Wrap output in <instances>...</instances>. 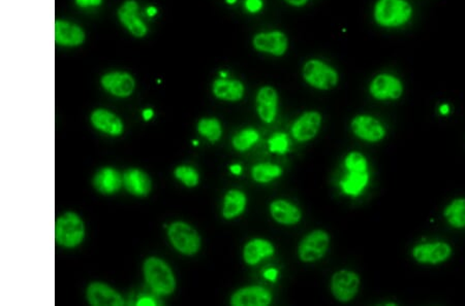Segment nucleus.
Instances as JSON below:
<instances>
[{"instance_id":"6ab92c4d","label":"nucleus","mask_w":465,"mask_h":306,"mask_svg":"<svg viewBox=\"0 0 465 306\" xmlns=\"http://www.w3.org/2000/svg\"><path fill=\"white\" fill-rule=\"evenodd\" d=\"M275 253L273 243L265 238H253L243 248V259L247 265L255 266L262 260L272 257Z\"/></svg>"},{"instance_id":"2eb2a0df","label":"nucleus","mask_w":465,"mask_h":306,"mask_svg":"<svg viewBox=\"0 0 465 306\" xmlns=\"http://www.w3.org/2000/svg\"><path fill=\"white\" fill-rule=\"evenodd\" d=\"M118 18L122 24L136 38L146 36L147 27L139 17V6L135 0H126L118 10Z\"/></svg>"},{"instance_id":"5701e85b","label":"nucleus","mask_w":465,"mask_h":306,"mask_svg":"<svg viewBox=\"0 0 465 306\" xmlns=\"http://www.w3.org/2000/svg\"><path fill=\"white\" fill-rule=\"evenodd\" d=\"M123 184L128 192L138 197L147 196L151 191V179L139 169H130L123 174Z\"/></svg>"},{"instance_id":"a878e982","label":"nucleus","mask_w":465,"mask_h":306,"mask_svg":"<svg viewBox=\"0 0 465 306\" xmlns=\"http://www.w3.org/2000/svg\"><path fill=\"white\" fill-rule=\"evenodd\" d=\"M369 183V174L367 172H349L340 181L342 192L347 196L358 197Z\"/></svg>"},{"instance_id":"7ed1b4c3","label":"nucleus","mask_w":465,"mask_h":306,"mask_svg":"<svg viewBox=\"0 0 465 306\" xmlns=\"http://www.w3.org/2000/svg\"><path fill=\"white\" fill-rule=\"evenodd\" d=\"M302 75L310 86L322 91L335 88L339 82V75L335 68L319 59L308 60L304 64Z\"/></svg>"},{"instance_id":"c756f323","label":"nucleus","mask_w":465,"mask_h":306,"mask_svg":"<svg viewBox=\"0 0 465 306\" xmlns=\"http://www.w3.org/2000/svg\"><path fill=\"white\" fill-rule=\"evenodd\" d=\"M260 139L257 130L253 128H245L239 131L232 139L234 149L238 152H246L252 148Z\"/></svg>"},{"instance_id":"dca6fc26","label":"nucleus","mask_w":465,"mask_h":306,"mask_svg":"<svg viewBox=\"0 0 465 306\" xmlns=\"http://www.w3.org/2000/svg\"><path fill=\"white\" fill-rule=\"evenodd\" d=\"M271 217L283 226H293L302 218V213L296 204L285 199L274 200L269 206Z\"/></svg>"},{"instance_id":"72a5a7b5","label":"nucleus","mask_w":465,"mask_h":306,"mask_svg":"<svg viewBox=\"0 0 465 306\" xmlns=\"http://www.w3.org/2000/svg\"><path fill=\"white\" fill-rule=\"evenodd\" d=\"M245 9L250 13H259L263 9V1L262 0H245Z\"/></svg>"},{"instance_id":"f257e3e1","label":"nucleus","mask_w":465,"mask_h":306,"mask_svg":"<svg viewBox=\"0 0 465 306\" xmlns=\"http://www.w3.org/2000/svg\"><path fill=\"white\" fill-rule=\"evenodd\" d=\"M414 8L409 0H377L374 8L375 23L384 28H399L413 19Z\"/></svg>"},{"instance_id":"c9c22d12","label":"nucleus","mask_w":465,"mask_h":306,"mask_svg":"<svg viewBox=\"0 0 465 306\" xmlns=\"http://www.w3.org/2000/svg\"><path fill=\"white\" fill-rule=\"evenodd\" d=\"M264 278L270 282H276L278 278V270L275 268H268L264 271Z\"/></svg>"},{"instance_id":"ddd939ff","label":"nucleus","mask_w":465,"mask_h":306,"mask_svg":"<svg viewBox=\"0 0 465 306\" xmlns=\"http://www.w3.org/2000/svg\"><path fill=\"white\" fill-rule=\"evenodd\" d=\"M272 294L262 286H248L237 290L231 297L232 305L265 306L272 303Z\"/></svg>"},{"instance_id":"e433bc0d","label":"nucleus","mask_w":465,"mask_h":306,"mask_svg":"<svg viewBox=\"0 0 465 306\" xmlns=\"http://www.w3.org/2000/svg\"><path fill=\"white\" fill-rule=\"evenodd\" d=\"M138 306H155L156 302L154 299L150 298V297H143L137 302Z\"/></svg>"},{"instance_id":"b1692460","label":"nucleus","mask_w":465,"mask_h":306,"mask_svg":"<svg viewBox=\"0 0 465 306\" xmlns=\"http://www.w3.org/2000/svg\"><path fill=\"white\" fill-rule=\"evenodd\" d=\"M246 206H247V197L245 193L237 189H232L228 191L223 198V217L225 220H232L239 217L245 211Z\"/></svg>"},{"instance_id":"79ce46f5","label":"nucleus","mask_w":465,"mask_h":306,"mask_svg":"<svg viewBox=\"0 0 465 306\" xmlns=\"http://www.w3.org/2000/svg\"><path fill=\"white\" fill-rule=\"evenodd\" d=\"M156 14H158V10H156V8H154V6H150V8L147 9V15H148L149 17H154Z\"/></svg>"},{"instance_id":"c85d7f7f","label":"nucleus","mask_w":465,"mask_h":306,"mask_svg":"<svg viewBox=\"0 0 465 306\" xmlns=\"http://www.w3.org/2000/svg\"><path fill=\"white\" fill-rule=\"evenodd\" d=\"M198 132L210 142H218L222 139L223 127L220 120L204 118L198 123Z\"/></svg>"},{"instance_id":"9d476101","label":"nucleus","mask_w":465,"mask_h":306,"mask_svg":"<svg viewBox=\"0 0 465 306\" xmlns=\"http://www.w3.org/2000/svg\"><path fill=\"white\" fill-rule=\"evenodd\" d=\"M323 117L319 112L310 110L303 112L292 125L291 132L294 139L299 142L314 139L321 129Z\"/></svg>"},{"instance_id":"ea45409f","label":"nucleus","mask_w":465,"mask_h":306,"mask_svg":"<svg viewBox=\"0 0 465 306\" xmlns=\"http://www.w3.org/2000/svg\"><path fill=\"white\" fill-rule=\"evenodd\" d=\"M450 110L451 107L448 103H444V105H441V107H439V112H441V115H443V116H448V115L450 114Z\"/></svg>"},{"instance_id":"4468645a","label":"nucleus","mask_w":465,"mask_h":306,"mask_svg":"<svg viewBox=\"0 0 465 306\" xmlns=\"http://www.w3.org/2000/svg\"><path fill=\"white\" fill-rule=\"evenodd\" d=\"M255 107L257 116L264 123H272L277 116V91L271 86H265L260 89L255 97Z\"/></svg>"},{"instance_id":"9b49d317","label":"nucleus","mask_w":465,"mask_h":306,"mask_svg":"<svg viewBox=\"0 0 465 306\" xmlns=\"http://www.w3.org/2000/svg\"><path fill=\"white\" fill-rule=\"evenodd\" d=\"M414 259L419 263L435 264L443 263L452 255V248L443 241L436 243H421L413 248Z\"/></svg>"},{"instance_id":"bb28decb","label":"nucleus","mask_w":465,"mask_h":306,"mask_svg":"<svg viewBox=\"0 0 465 306\" xmlns=\"http://www.w3.org/2000/svg\"><path fill=\"white\" fill-rule=\"evenodd\" d=\"M282 168L273 163H259L252 169V179L259 184H268L282 176Z\"/></svg>"},{"instance_id":"a19ab883","label":"nucleus","mask_w":465,"mask_h":306,"mask_svg":"<svg viewBox=\"0 0 465 306\" xmlns=\"http://www.w3.org/2000/svg\"><path fill=\"white\" fill-rule=\"evenodd\" d=\"M153 110L151 109L145 110L144 112H143V119H144L145 121H149V120H151L152 117H153Z\"/></svg>"},{"instance_id":"473e14b6","label":"nucleus","mask_w":465,"mask_h":306,"mask_svg":"<svg viewBox=\"0 0 465 306\" xmlns=\"http://www.w3.org/2000/svg\"><path fill=\"white\" fill-rule=\"evenodd\" d=\"M268 149L271 153L285 155L290 151V139L283 132H275L268 139Z\"/></svg>"},{"instance_id":"58836bf2","label":"nucleus","mask_w":465,"mask_h":306,"mask_svg":"<svg viewBox=\"0 0 465 306\" xmlns=\"http://www.w3.org/2000/svg\"><path fill=\"white\" fill-rule=\"evenodd\" d=\"M230 170H231L232 174H235V176H240L242 174L243 168L240 164H234L231 165Z\"/></svg>"},{"instance_id":"0eeeda50","label":"nucleus","mask_w":465,"mask_h":306,"mask_svg":"<svg viewBox=\"0 0 465 306\" xmlns=\"http://www.w3.org/2000/svg\"><path fill=\"white\" fill-rule=\"evenodd\" d=\"M360 277L354 271L342 269L331 278V293L339 302H349L358 294Z\"/></svg>"},{"instance_id":"f03ea898","label":"nucleus","mask_w":465,"mask_h":306,"mask_svg":"<svg viewBox=\"0 0 465 306\" xmlns=\"http://www.w3.org/2000/svg\"><path fill=\"white\" fill-rule=\"evenodd\" d=\"M146 282L154 292L160 295H170L175 291L176 280L171 268L163 260L151 257L143 267Z\"/></svg>"},{"instance_id":"20e7f679","label":"nucleus","mask_w":465,"mask_h":306,"mask_svg":"<svg viewBox=\"0 0 465 306\" xmlns=\"http://www.w3.org/2000/svg\"><path fill=\"white\" fill-rule=\"evenodd\" d=\"M85 236L84 223L79 216L66 213L57 218L55 224V241L64 248H75L82 243Z\"/></svg>"},{"instance_id":"37998d69","label":"nucleus","mask_w":465,"mask_h":306,"mask_svg":"<svg viewBox=\"0 0 465 306\" xmlns=\"http://www.w3.org/2000/svg\"><path fill=\"white\" fill-rule=\"evenodd\" d=\"M225 1L229 4H236L237 0H225Z\"/></svg>"},{"instance_id":"aec40b11","label":"nucleus","mask_w":465,"mask_h":306,"mask_svg":"<svg viewBox=\"0 0 465 306\" xmlns=\"http://www.w3.org/2000/svg\"><path fill=\"white\" fill-rule=\"evenodd\" d=\"M85 40V33L81 27L71 24L66 21H56L55 23V41L64 47H77Z\"/></svg>"},{"instance_id":"4c0bfd02","label":"nucleus","mask_w":465,"mask_h":306,"mask_svg":"<svg viewBox=\"0 0 465 306\" xmlns=\"http://www.w3.org/2000/svg\"><path fill=\"white\" fill-rule=\"evenodd\" d=\"M287 4H289L290 6H297V8H300V6H305L307 4L308 0H285Z\"/></svg>"},{"instance_id":"cd10ccee","label":"nucleus","mask_w":465,"mask_h":306,"mask_svg":"<svg viewBox=\"0 0 465 306\" xmlns=\"http://www.w3.org/2000/svg\"><path fill=\"white\" fill-rule=\"evenodd\" d=\"M446 222L454 228L465 227V198H458L453 200L445 211H444Z\"/></svg>"},{"instance_id":"39448f33","label":"nucleus","mask_w":465,"mask_h":306,"mask_svg":"<svg viewBox=\"0 0 465 306\" xmlns=\"http://www.w3.org/2000/svg\"><path fill=\"white\" fill-rule=\"evenodd\" d=\"M168 234L173 247L186 256L197 254L201 248V237L188 223H173Z\"/></svg>"},{"instance_id":"6e6552de","label":"nucleus","mask_w":465,"mask_h":306,"mask_svg":"<svg viewBox=\"0 0 465 306\" xmlns=\"http://www.w3.org/2000/svg\"><path fill=\"white\" fill-rule=\"evenodd\" d=\"M402 80L391 73H381L369 85V93L377 100H397L404 94Z\"/></svg>"},{"instance_id":"423d86ee","label":"nucleus","mask_w":465,"mask_h":306,"mask_svg":"<svg viewBox=\"0 0 465 306\" xmlns=\"http://www.w3.org/2000/svg\"><path fill=\"white\" fill-rule=\"evenodd\" d=\"M329 247H330V236L325 230H314L304 236L299 243V259L306 263L317 261L326 255Z\"/></svg>"},{"instance_id":"f3484780","label":"nucleus","mask_w":465,"mask_h":306,"mask_svg":"<svg viewBox=\"0 0 465 306\" xmlns=\"http://www.w3.org/2000/svg\"><path fill=\"white\" fill-rule=\"evenodd\" d=\"M101 85L117 97H128L135 90V80L126 73H110L103 75Z\"/></svg>"},{"instance_id":"4be33fe9","label":"nucleus","mask_w":465,"mask_h":306,"mask_svg":"<svg viewBox=\"0 0 465 306\" xmlns=\"http://www.w3.org/2000/svg\"><path fill=\"white\" fill-rule=\"evenodd\" d=\"M213 90L216 98L231 101V102L241 100L245 93V87L242 82L238 80H230L228 78L216 80L213 83Z\"/></svg>"},{"instance_id":"393cba45","label":"nucleus","mask_w":465,"mask_h":306,"mask_svg":"<svg viewBox=\"0 0 465 306\" xmlns=\"http://www.w3.org/2000/svg\"><path fill=\"white\" fill-rule=\"evenodd\" d=\"M123 178H121V174L109 167L101 169L93 179V185L96 190L107 195L117 192L121 188Z\"/></svg>"},{"instance_id":"1a4fd4ad","label":"nucleus","mask_w":465,"mask_h":306,"mask_svg":"<svg viewBox=\"0 0 465 306\" xmlns=\"http://www.w3.org/2000/svg\"><path fill=\"white\" fill-rule=\"evenodd\" d=\"M351 129L358 139L379 142L386 137V128L379 119L370 115H358L352 120Z\"/></svg>"},{"instance_id":"a211bd4d","label":"nucleus","mask_w":465,"mask_h":306,"mask_svg":"<svg viewBox=\"0 0 465 306\" xmlns=\"http://www.w3.org/2000/svg\"><path fill=\"white\" fill-rule=\"evenodd\" d=\"M87 299L91 305L96 306L124 305L122 297L112 287L101 283H93L88 287Z\"/></svg>"},{"instance_id":"f8f14e48","label":"nucleus","mask_w":465,"mask_h":306,"mask_svg":"<svg viewBox=\"0 0 465 306\" xmlns=\"http://www.w3.org/2000/svg\"><path fill=\"white\" fill-rule=\"evenodd\" d=\"M252 46L259 52L280 57L287 52L289 41L282 31L262 32L253 38Z\"/></svg>"},{"instance_id":"412c9836","label":"nucleus","mask_w":465,"mask_h":306,"mask_svg":"<svg viewBox=\"0 0 465 306\" xmlns=\"http://www.w3.org/2000/svg\"><path fill=\"white\" fill-rule=\"evenodd\" d=\"M91 120L92 125L106 134L118 137L123 132V124H122L121 120L109 110H94Z\"/></svg>"},{"instance_id":"7c9ffc66","label":"nucleus","mask_w":465,"mask_h":306,"mask_svg":"<svg viewBox=\"0 0 465 306\" xmlns=\"http://www.w3.org/2000/svg\"><path fill=\"white\" fill-rule=\"evenodd\" d=\"M175 176L186 187L193 188L198 186L200 181L199 172L192 167L181 165L175 169Z\"/></svg>"},{"instance_id":"f704fd0d","label":"nucleus","mask_w":465,"mask_h":306,"mask_svg":"<svg viewBox=\"0 0 465 306\" xmlns=\"http://www.w3.org/2000/svg\"><path fill=\"white\" fill-rule=\"evenodd\" d=\"M103 0H76V4L80 6V8H91V6H101Z\"/></svg>"},{"instance_id":"2f4dec72","label":"nucleus","mask_w":465,"mask_h":306,"mask_svg":"<svg viewBox=\"0 0 465 306\" xmlns=\"http://www.w3.org/2000/svg\"><path fill=\"white\" fill-rule=\"evenodd\" d=\"M344 167L349 172H367L368 161L363 154L352 152L344 159Z\"/></svg>"}]
</instances>
